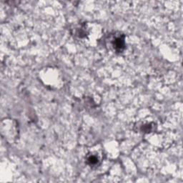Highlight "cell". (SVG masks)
<instances>
[{
    "label": "cell",
    "mask_w": 183,
    "mask_h": 183,
    "mask_svg": "<svg viewBox=\"0 0 183 183\" xmlns=\"http://www.w3.org/2000/svg\"><path fill=\"white\" fill-rule=\"evenodd\" d=\"M114 48L117 51H122L124 48V36H119L115 38L113 42Z\"/></svg>",
    "instance_id": "cell-1"
},
{
    "label": "cell",
    "mask_w": 183,
    "mask_h": 183,
    "mask_svg": "<svg viewBox=\"0 0 183 183\" xmlns=\"http://www.w3.org/2000/svg\"><path fill=\"white\" fill-rule=\"evenodd\" d=\"M87 162L90 165H95L98 163V158L96 156L90 155L88 157Z\"/></svg>",
    "instance_id": "cell-2"
}]
</instances>
